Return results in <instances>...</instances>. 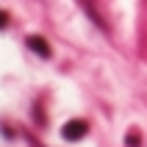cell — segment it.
<instances>
[{
	"instance_id": "1",
	"label": "cell",
	"mask_w": 147,
	"mask_h": 147,
	"mask_svg": "<svg viewBox=\"0 0 147 147\" xmlns=\"http://www.w3.org/2000/svg\"><path fill=\"white\" fill-rule=\"evenodd\" d=\"M89 133V122L86 119H69V122L61 128V136H64L67 142H78V139H83Z\"/></svg>"
},
{
	"instance_id": "2",
	"label": "cell",
	"mask_w": 147,
	"mask_h": 147,
	"mask_svg": "<svg viewBox=\"0 0 147 147\" xmlns=\"http://www.w3.org/2000/svg\"><path fill=\"white\" fill-rule=\"evenodd\" d=\"M28 47L33 50V53H39L42 58H50V45L42 36H28Z\"/></svg>"
},
{
	"instance_id": "3",
	"label": "cell",
	"mask_w": 147,
	"mask_h": 147,
	"mask_svg": "<svg viewBox=\"0 0 147 147\" xmlns=\"http://www.w3.org/2000/svg\"><path fill=\"white\" fill-rule=\"evenodd\" d=\"M128 147H139V133H136V131L128 133Z\"/></svg>"
},
{
	"instance_id": "4",
	"label": "cell",
	"mask_w": 147,
	"mask_h": 147,
	"mask_svg": "<svg viewBox=\"0 0 147 147\" xmlns=\"http://www.w3.org/2000/svg\"><path fill=\"white\" fill-rule=\"evenodd\" d=\"M6 25H8V14H6V11H3V8H0V31H3Z\"/></svg>"
},
{
	"instance_id": "5",
	"label": "cell",
	"mask_w": 147,
	"mask_h": 147,
	"mask_svg": "<svg viewBox=\"0 0 147 147\" xmlns=\"http://www.w3.org/2000/svg\"><path fill=\"white\" fill-rule=\"evenodd\" d=\"M33 147H39V144H36V142H33Z\"/></svg>"
}]
</instances>
